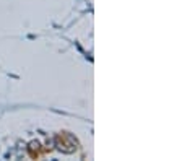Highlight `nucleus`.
Segmentation results:
<instances>
[{"mask_svg":"<svg viewBox=\"0 0 182 161\" xmlns=\"http://www.w3.org/2000/svg\"><path fill=\"white\" fill-rule=\"evenodd\" d=\"M39 147H41V145H39V142H38V140H33L30 145H28V150H30L31 153H34V151L39 150Z\"/></svg>","mask_w":182,"mask_h":161,"instance_id":"obj_1","label":"nucleus"}]
</instances>
